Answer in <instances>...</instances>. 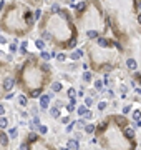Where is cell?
I'll list each match as a JSON object with an SVG mask.
<instances>
[{
	"label": "cell",
	"mask_w": 141,
	"mask_h": 150,
	"mask_svg": "<svg viewBox=\"0 0 141 150\" xmlns=\"http://www.w3.org/2000/svg\"><path fill=\"white\" fill-rule=\"evenodd\" d=\"M53 98V95H40V109H48L50 105V100Z\"/></svg>",
	"instance_id": "cell-1"
},
{
	"label": "cell",
	"mask_w": 141,
	"mask_h": 150,
	"mask_svg": "<svg viewBox=\"0 0 141 150\" xmlns=\"http://www.w3.org/2000/svg\"><path fill=\"white\" fill-rule=\"evenodd\" d=\"M14 85H15V80H14V78H5L2 87H3V90H7V92H12Z\"/></svg>",
	"instance_id": "cell-2"
},
{
	"label": "cell",
	"mask_w": 141,
	"mask_h": 150,
	"mask_svg": "<svg viewBox=\"0 0 141 150\" xmlns=\"http://www.w3.org/2000/svg\"><path fill=\"white\" fill-rule=\"evenodd\" d=\"M67 149H72V150H78L80 149V142L75 140V138H70L67 142Z\"/></svg>",
	"instance_id": "cell-3"
},
{
	"label": "cell",
	"mask_w": 141,
	"mask_h": 150,
	"mask_svg": "<svg viewBox=\"0 0 141 150\" xmlns=\"http://www.w3.org/2000/svg\"><path fill=\"white\" fill-rule=\"evenodd\" d=\"M81 57H83V50H81V48H78V50H73V52H72V55H70V58H72V60H80Z\"/></svg>",
	"instance_id": "cell-4"
},
{
	"label": "cell",
	"mask_w": 141,
	"mask_h": 150,
	"mask_svg": "<svg viewBox=\"0 0 141 150\" xmlns=\"http://www.w3.org/2000/svg\"><path fill=\"white\" fill-rule=\"evenodd\" d=\"M40 57L43 58V60H50V58L57 57V54H55V52H47V50H43V52L40 54Z\"/></svg>",
	"instance_id": "cell-5"
},
{
	"label": "cell",
	"mask_w": 141,
	"mask_h": 150,
	"mask_svg": "<svg viewBox=\"0 0 141 150\" xmlns=\"http://www.w3.org/2000/svg\"><path fill=\"white\" fill-rule=\"evenodd\" d=\"M32 12H30V10H25V14H23V19H25V22H27L28 25H32V23H33V17H32Z\"/></svg>",
	"instance_id": "cell-6"
},
{
	"label": "cell",
	"mask_w": 141,
	"mask_h": 150,
	"mask_svg": "<svg viewBox=\"0 0 141 150\" xmlns=\"http://www.w3.org/2000/svg\"><path fill=\"white\" fill-rule=\"evenodd\" d=\"M126 65H128V68H129V70H136V68H138V63H136V60H134V58H128V60H126Z\"/></svg>",
	"instance_id": "cell-7"
},
{
	"label": "cell",
	"mask_w": 141,
	"mask_h": 150,
	"mask_svg": "<svg viewBox=\"0 0 141 150\" xmlns=\"http://www.w3.org/2000/svg\"><path fill=\"white\" fill-rule=\"evenodd\" d=\"M0 143H2L3 147H7L8 145V135L7 133H3V132H0Z\"/></svg>",
	"instance_id": "cell-8"
},
{
	"label": "cell",
	"mask_w": 141,
	"mask_h": 150,
	"mask_svg": "<svg viewBox=\"0 0 141 150\" xmlns=\"http://www.w3.org/2000/svg\"><path fill=\"white\" fill-rule=\"evenodd\" d=\"M96 42H98V45H100V47H110V40L103 39V37H98Z\"/></svg>",
	"instance_id": "cell-9"
},
{
	"label": "cell",
	"mask_w": 141,
	"mask_h": 150,
	"mask_svg": "<svg viewBox=\"0 0 141 150\" xmlns=\"http://www.w3.org/2000/svg\"><path fill=\"white\" fill-rule=\"evenodd\" d=\"M50 115L53 117V118H60V109L52 107V109H50Z\"/></svg>",
	"instance_id": "cell-10"
},
{
	"label": "cell",
	"mask_w": 141,
	"mask_h": 150,
	"mask_svg": "<svg viewBox=\"0 0 141 150\" xmlns=\"http://www.w3.org/2000/svg\"><path fill=\"white\" fill-rule=\"evenodd\" d=\"M131 118H133L134 122L141 120V110H133V112H131Z\"/></svg>",
	"instance_id": "cell-11"
},
{
	"label": "cell",
	"mask_w": 141,
	"mask_h": 150,
	"mask_svg": "<svg viewBox=\"0 0 141 150\" xmlns=\"http://www.w3.org/2000/svg\"><path fill=\"white\" fill-rule=\"evenodd\" d=\"M35 47L38 48V50H42V52H43V50H45V42L42 40V39H38V40H35Z\"/></svg>",
	"instance_id": "cell-12"
},
{
	"label": "cell",
	"mask_w": 141,
	"mask_h": 150,
	"mask_svg": "<svg viewBox=\"0 0 141 150\" xmlns=\"http://www.w3.org/2000/svg\"><path fill=\"white\" fill-rule=\"evenodd\" d=\"M17 135H18V129L17 127H12V129L8 130V137L10 138H17Z\"/></svg>",
	"instance_id": "cell-13"
},
{
	"label": "cell",
	"mask_w": 141,
	"mask_h": 150,
	"mask_svg": "<svg viewBox=\"0 0 141 150\" xmlns=\"http://www.w3.org/2000/svg\"><path fill=\"white\" fill-rule=\"evenodd\" d=\"M76 112H78V115H80V117H85V114L88 112V109L85 107V105H78V109H76Z\"/></svg>",
	"instance_id": "cell-14"
},
{
	"label": "cell",
	"mask_w": 141,
	"mask_h": 150,
	"mask_svg": "<svg viewBox=\"0 0 141 150\" xmlns=\"http://www.w3.org/2000/svg\"><path fill=\"white\" fill-rule=\"evenodd\" d=\"M38 125H40V117L33 115V118H32V129H38Z\"/></svg>",
	"instance_id": "cell-15"
},
{
	"label": "cell",
	"mask_w": 141,
	"mask_h": 150,
	"mask_svg": "<svg viewBox=\"0 0 141 150\" xmlns=\"http://www.w3.org/2000/svg\"><path fill=\"white\" fill-rule=\"evenodd\" d=\"M83 129H85V132H87V133H93V132H95V125H93V123H87Z\"/></svg>",
	"instance_id": "cell-16"
},
{
	"label": "cell",
	"mask_w": 141,
	"mask_h": 150,
	"mask_svg": "<svg viewBox=\"0 0 141 150\" xmlns=\"http://www.w3.org/2000/svg\"><path fill=\"white\" fill-rule=\"evenodd\" d=\"M83 80H85V82H91V80H93V75H91V72H85V74H83Z\"/></svg>",
	"instance_id": "cell-17"
},
{
	"label": "cell",
	"mask_w": 141,
	"mask_h": 150,
	"mask_svg": "<svg viewBox=\"0 0 141 150\" xmlns=\"http://www.w3.org/2000/svg\"><path fill=\"white\" fill-rule=\"evenodd\" d=\"M87 125V122H85V118H78L76 122H75V127H78V129H83Z\"/></svg>",
	"instance_id": "cell-18"
},
{
	"label": "cell",
	"mask_w": 141,
	"mask_h": 150,
	"mask_svg": "<svg viewBox=\"0 0 141 150\" xmlns=\"http://www.w3.org/2000/svg\"><path fill=\"white\" fill-rule=\"evenodd\" d=\"M61 90V83L60 82H53L52 83V92H60Z\"/></svg>",
	"instance_id": "cell-19"
},
{
	"label": "cell",
	"mask_w": 141,
	"mask_h": 150,
	"mask_svg": "<svg viewBox=\"0 0 141 150\" xmlns=\"http://www.w3.org/2000/svg\"><path fill=\"white\" fill-rule=\"evenodd\" d=\"M87 37L88 39H98V32H96V30H88Z\"/></svg>",
	"instance_id": "cell-20"
},
{
	"label": "cell",
	"mask_w": 141,
	"mask_h": 150,
	"mask_svg": "<svg viewBox=\"0 0 141 150\" xmlns=\"http://www.w3.org/2000/svg\"><path fill=\"white\" fill-rule=\"evenodd\" d=\"M8 127V120L5 117H0V129H7Z\"/></svg>",
	"instance_id": "cell-21"
},
{
	"label": "cell",
	"mask_w": 141,
	"mask_h": 150,
	"mask_svg": "<svg viewBox=\"0 0 141 150\" xmlns=\"http://www.w3.org/2000/svg\"><path fill=\"white\" fill-rule=\"evenodd\" d=\"M120 92H121V98H126V92H128V87L126 85H120Z\"/></svg>",
	"instance_id": "cell-22"
},
{
	"label": "cell",
	"mask_w": 141,
	"mask_h": 150,
	"mask_svg": "<svg viewBox=\"0 0 141 150\" xmlns=\"http://www.w3.org/2000/svg\"><path fill=\"white\" fill-rule=\"evenodd\" d=\"M83 105H85V107H91V105H93V97H87V98H85V103H83Z\"/></svg>",
	"instance_id": "cell-23"
},
{
	"label": "cell",
	"mask_w": 141,
	"mask_h": 150,
	"mask_svg": "<svg viewBox=\"0 0 141 150\" xmlns=\"http://www.w3.org/2000/svg\"><path fill=\"white\" fill-rule=\"evenodd\" d=\"M125 137H128V138H133V137H134V130L133 129H126V130H125Z\"/></svg>",
	"instance_id": "cell-24"
},
{
	"label": "cell",
	"mask_w": 141,
	"mask_h": 150,
	"mask_svg": "<svg viewBox=\"0 0 141 150\" xmlns=\"http://www.w3.org/2000/svg\"><path fill=\"white\" fill-rule=\"evenodd\" d=\"M38 132H40L42 135H45V133L48 132V127H47V125H42V123H40V125H38Z\"/></svg>",
	"instance_id": "cell-25"
},
{
	"label": "cell",
	"mask_w": 141,
	"mask_h": 150,
	"mask_svg": "<svg viewBox=\"0 0 141 150\" xmlns=\"http://www.w3.org/2000/svg\"><path fill=\"white\" fill-rule=\"evenodd\" d=\"M67 95L70 97V98H75V97H76V90H75V89H68L67 90Z\"/></svg>",
	"instance_id": "cell-26"
},
{
	"label": "cell",
	"mask_w": 141,
	"mask_h": 150,
	"mask_svg": "<svg viewBox=\"0 0 141 150\" xmlns=\"http://www.w3.org/2000/svg\"><path fill=\"white\" fill-rule=\"evenodd\" d=\"M50 12H53V14H58V12H60V5H58V3H53V5L50 7Z\"/></svg>",
	"instance_id": "cell-27"
},
{
	"label": "cell",
	"mask_w": 141,
	"mask_h": 150,
	"mask_svg": "<svg viewBox=\"0 0 141 150\" xmlns=\"http://www.w3.org/2000/svg\"><path fill=\"white\" fill-rule=\"evenodd\" d=\"M131 109H133V107H131V105H125V107H123V109H121V112H123V115H128V114H129V112H131Z\"/></svg>",
	"instance_id": "cell-28"
},
{
	"label": "cell",
	"mask_w": 141,
	"mask_h": 150,
	"mask_svg": "<svg viewBox=\"0 0 141 150\" xmlns=\"http://www.w3.org/2000/svg\"><path fill=\"white\" fill-rule=\"evenodd\" d=\"M55 58H57L58 62H65V60H67V55L60 52V54H57V57H55Z\"/></svg>",
	"instance_id": "cell-29"
},
{
	"label": "cell",
	"mask_w": 141,
	"mask_h": 150,
	"mask_svg": "<svg viewBox=\"0 0 141 150\" xmlns=\"http://www.w3.org/2000/svg\"><path fill=\"white\" fill-rule=\"evenodd\" d=\"M18 102H20V105L25 107V105L28 103V98H27V97H23V95H20V97H18Z\"/></svg>",
	"instance_id": "cell-30"
},
{
	"label": "cell",
	"mask_w": 141,
	"mask_h": 150,
	"mask_svg": "<svg viewBox=\"0 0 141 150\" xmlns=\"http://www.w3.org/2000/svg\"><path fill=\"white\" fill-rule=\"evenodd\" d=\"M58 15H60L61 19H65V20H68V19H70V14H68V12H65V10H60V12H58Z\"/></svg>",
	"instance_id": "cell-31"
},
{
	"label": "cell",
	"mask_w": 141,
	"mask_h": 150,
	"mask_svg": "<svg viewBox=\"0 0 141 150\" xmlns=\"http://www.w3.org/2000/svg\"><path fill=\"white\" fill-rule=\"evenodd\" d=\"M95 90H103V82L101 80H95Z\"/></svg>",
	"instance_id": "cell-32"
},
{
	"label": "cell",
	"mask_w": 141,
	"mask_h": 150,
	"mask_svg": "<svg viewBox=\"0 0 141 150\" xmlns=\"http://www.w3.org/2000/svg\"><path fill=\"white\" fill-rule=\"evenodd\" d=\"M27 47H28V42H22V43H20V52H22V54H25Z\"/></svg>",
	"instance_id": "cell-33"
},
{
	"label": "cell",
	"mask_w": 141,
	"mask_h": 150,
	"mask_svg": "<svg viewBox=\"0 0 141 150\" xmlns=\"http://www.w3.org/2000/svg\"><path fill=\"white\" fill-rule=\"evenodd\" d=\"M17 50H18V47H17V40H15L14 43H10V54H14Z\"/></svg>",
	"instance_id": "cell-34"
},
{
	"label": "cell",
	"mask_w": 141,
	"mask_h": 150,
	"mask_svg": "<svg viewBox=\"0 0 141 150\" xmlns=\"http://www.w3.org/2000/svg\"><path fill=\"white\" fill-rule=\"evenodd\" d=\"M40 95H42V92L40 90H33V92H32V98H40Z\"/></svg>",
	"instance_id": "cell-35"
},
{
	"label": "cell",
	"mask_w": 141,
	"mask_h": 150,
	"mask_svg": "<svg viewBox=\"0 0 141 150\" xmlns=\"http://www.w3.org/2000/svg\"><path fill=\"white\" fill-rule=\"evenodd\" d=\"M40 17H42V10H40V8H38V10H37V12H35V14H33V20H38Z\"/></svg>",
	"instance_id": "cell-36"
},
{
	"label": "cell",
	"mask_w": 141,
	"mask_h": 150,
	"mask_svg": "<svg viewBox=\"0 0 141 150\" xmlns=\"http://www.w3.org/2000/svg\"><path fill=\"white\" fill-rule=\"evenodd\" d=\"M106 107H108L106 102H100V103H98V109H100V110H105Z\"/></svg>",
	"instance_id": "cell-37"
},
{
	"label": "cell",
	"mask_w": 141,
	"mask_h": 150,
	"mask_svg": "<svg viewBox=\"0 0 141 150\" xmlns=\"http://www.w3.org/2000/svg\"><path fill=\"white\" fill-rule=\"evenodd\" d=\"M73 129H75V122H70V123L67 125V132H72Z\"/></svg>",
	"instance_id": "cell-38"
},
{
	"label": "cell",
	"mask_w": 141,
	"mask_h": 150,
	"mask_svg": "<svg viewBox=\"0 0 141 150\" xmlns=\"http://www.w3.org/2000/svg\"><path fill=\"white\" fill-rule=\"evenodd\" d=\"M37 140V133H30L28 135V142H35Z\"/></svg>",
	"instance_id": "cell-39"
},
{
	"label": "cell",
	"mask_w": 141,
	"mask_h": 150,
	"mask_svg": "<svg viewBox=\"0 0 141 150\" xmlns=\"http://www.w3.org/2000/svg\"><path fill=\"white\" fill-rule=\"evenodd\" d=\"M60 120H61V123H63V125H65V123L68 125V123H70V117H61Z\"/></svg>",
	"instance_id": "cell-40"
},
{
	"label": "cell",
	"mask_w": 141,
	"mask_h": 150,
	"mask_svg": "<svg viewBox=\"0 0 141 150\" xmlns=\"http://www.w3.org/2000/svg\"><path fill=\"white\" fill-rule=\"evenodd\" d=\"M85 118H87V120H91V118H93V114H91V112L88 110L87 114H85Z\"/></svg>",
	"instance_id": "cell-41"
},
{
	"label": "cell",
	"mask_w": 141,
	"mask_h": 150,
	"mask_svg": "<svg viewBox=\"0 0 141 150\" xmlns=\"http://www.w3.org/2000/svg\"><path fill=\"white\" fill-rule=\"evenodd\" d=\"M3 114H5V105L0 103V117H3Z\"/></svg>",
	"instance_id": "cell-42"
},
{
	"label": "cell",
	"mask_w": 141,
	"mask_h": 150,
	"mask_svg": "<svg viewBox=\"0 0 141 150\" xmlns=\"http://www.w3.org/2000/svg\"><path fill=\"white\" fill-rule=\"evenodd\" d=\"M106 97L113 98V97H114V92H113V90H110V89H108V90H106Z\"/></svg>",
	"instance_id": "cell-43"
},
{
	"label": "cell",
	"mask_w": 141,
	"mask_h": 150,
	"mask_svg": "<svg viewBox=\"0 0 141 150\" xmlns=\"http://www.w3.org/2000/svg\"><path fill=\"white\" fill-rule=\"evenodd\" d=\"M43 39L50 40V39H52V34H50V32H43Z\"/></svg>",
	"instance_id": "cell-44"
},
{
	"label": "cell",
	"mask_w": 141,
	"mask_h": 150,
	"mask_svg": "<svg viewBox=\"0 0 141 150\" xmlns=\"http://www.w3.org/2000/svg\"><path fill=\"white\" fill-rule=\"evenodd\" d=\"M5 43H7V39L3 35H0V45H5Z\"/></svg>",
	"instance_id": "cell-45"
},
{
	"label": "cell",
	"mask_w": 141,
	"mask_h": 150,
	"mask_svg": "<svg viewBox=\"0 0 141 150\" xmlns=\"http://www.w3.org/2000/svg\"><path fill=\"white\" fill-rule=\"evenodd\" d=\"M20 150H28V143H27V142H23V143L20 145Z\"/></svg>",
	"instance_id": "cell-46"
},
{
	"label": "cell",
	"mask_w": 141,
	"mask_h": 150,
	"mask_svg": "<svg viewBox=\"0 0 141 150\" xmlns=\"http://www.w3.org/2000/svg\"><path fill=\"white\" fill-rule=\"evenodd\" d=\"M12 98H14V94H12V92H8L7 95H5V100H12Z\"/></svg>",
	"instance_id": "cell-47"
},
{
	"label": "cell",
	"mask_w": 141,
	"mask_h": 150,
	"mask_svg": "<svg viewBox=\"0 0 141 150\" xmlns=\"http://www.w3.org/2000/svg\"><path fill=\"white\" fill-rule=\"evenodd\" d=\"M75 109H76V107H73V105H67V110L70 112V114H72V112H73Z\"/></svg>",
	"instance_id": "cell-48"
},
{
	"label": "cell",
	"mask_w": 141,
	"mask_h": 150,
	"mask_svg": "<svg viewBox=\"0 0 141 150\" xmlns=\"http://www.w3.org/2000/svg\"><path fill=\"white\" fill-rule=\"evenodd\" d=\"M103 70H106V72H111V70H113V68H111V65H105V67H103Z\"/></svg>",
	"instance_id": "cell-49"
},
{
	"label": "cell",
	"mask_w": 141,
	"mask_h": 150,
	"mask_svg": "<svg viewBox=\"0 0 141 150\" xmlns=\"http://www.w3.org/2000/svg\"><path fill=\"white\" fill-rule=\"evenodd\" d=\"M43 70H45V72H48V70H50V65H48V63H43Z\"/></svg>",
	"instance_id": "cell-50"
},
{
	"label": "cell",
	"mask_w": 141,
	"mask_h": 150,
	"mask_svg": "<svg viewBox=\"0 0 141 150\" xmlns=\"http://www.w3.org/2000/svg\"><path fill=\"white\" fill-rule=\"evenodd\" d=\"M75 103H76V98H70V103H68V105H73L75 107Z\"/></svg>",
	"instance_id": "cell-51"
},
{
	"label": "cell",
	"mask_w": 141,
	"mask_h": 150,
	"mask_svg": "<svg viewBox=\"0 0 141 150\" xmlns=\"http://www.w3.org/2000/svg\"><path fill=\"white\" fill-rule=\"evenodd\" d=\"M20 117H22V118H27V117H28V114H27V112H22V114H20Z\"/></svg>",
	"instance_id": "cell-52"
},
{
	"label": "cell",
	"mask_w": 141,
	"mask_h": 150,
	"mask_svg": "<svg viewBox=\"0 0 141 150\" xmlns=\"http://www.w3.org/2000/svg\"><path fill=\"white\" fill-rule=\"evenodd\" d=\"M75 45H76V42H75V40H73V42H70V43H68V47H72V48H73Z\"/></svg>",
	"instance_id": "cell-53"
},
{
	"label": "cell",
	"mask_w": 141,
	"mask_h": 150,
	"mask_svg": "<svg viewBox=\"0 0 141 150\" xmlns=\"http://www.w3.org/2000/svg\"><path fill=\"white\" fill-rule=\"evenodd\" d=\"M76 95H78V97H85V95H83V90H78V92H76Z\"/></svg>",
	"instance_id": "cell-54"
},
{
	"label": "cell",
	"mask_w": 141,
	"mask_h": 150,
	"mask_svg": "<svg viewBox=\"0 0 141 150\" xmlns=\"http://www.w3.org/2000/svg\"><path fill=\"white\" fill-rule=\"evenodd\" d=\"M134 92H136L138 95H141V89H134Z\"/></svg>",
	"instance_id": "cell-55"
},
{
	"label": "cell",
	"mask_w": 141,
	"mask_h": 150,
	"mask_svg": "<svg viewBox=\"0 0 141 150\" xmlns=\"http://www.w3.org/2000/svg\"><path fill=\"white\" fill-rule=\"evenodd\" d=\"M3 7H5V2H0V10H2Z\"/></svg>",
	"instance_id": "cell-56"
},
{
	"label": "cell",
	"mask_w": 141,
	"mask_h": 150,
	"mask_svg": "<svg viewBox=\"0 0 141 150\" xmlns=\"http://www.w3.org/2000/svg\"><path fill=\"white\" fill-rule=\"evenodd\" d=\"M136 127H141V120H138V122H136Z\"/></svg>",
	"instance_id": "cell-57"
},
{
	"label": "cell",
	"mask_w": 141,
	"mask_h": 150,
	"mask_svg": "<svg viewBox=\"0 0 141 150\" xmlns=\"http://www.w3.org/2000/svg\"><path fill=\"white\" fill-rule=\"evenodd\" d=\"M138 20H140V23H141V15H140V17H138Z\"/></svg>",
	"instance_id": "cell-58"
},
{
	"label": "cell",
	"mask_w": 141,
	"mask_h": 150,
	"mask_svg": "<svg viewBox=\"0 0 141 150\" xmlns=\"http://www.w3.org/2000/svg\"><path fill=\"white\" fill-rule=\"evenodd\" d=\"M60 150H68V149H67V147H63V149H60Z\"/></svg>",
	"instance_id": "cell-59"
}]
</instances>
